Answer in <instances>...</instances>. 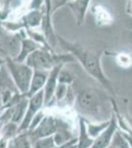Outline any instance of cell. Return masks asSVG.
<instances>
[{
  "mask_svg": "<svg viewBox=\"0 0 132 148\" xmlns=\"http://www.w3.org/2000/svg\"><path fill=\"white\" fill-rule=\"evenodd\" d=\"M20 34V33H19ZM21 49L19 52L18 56L16 58H14L16 61L18 62H26L28 56L31 53H33L35 51L40 49V47H44L42 45H40L39 42H37L36 40H34L33 39L29 37H26L25 34L21 35Z\"/></svg>",
  "mask_w": 132,
  "mask_h": 148,
  "instance_id": "10",
  "label": "cell"
},
{
  "mask_svg": "<svg viewBox=\"0 0 132 148\" xmlns=\"http://www.w3.org/2000/svg\"><path fill=\"white\" fill-rule=\"evenodd\" d=\"M75 137L72 133V131L70 130L68 123H65L63 126H61L58 130L56 131V133L53 135L54 141L56 146H62V145L68 143L70 140H72Z\"/></svg>",
  "mask_w": 132,
  "mask_h": 148,
  "instance_id": "17",
  "label": "cell"
},
{
  "mask_svg": "<svg viewBox=\"0 0 132 148\" xmlns=\"http://www.w3.org/2000/svg\"><path fill=\"white\" fill-rule=\"evenodd\" d=\"M107 148H116V147L112 146V145H111V144H110V145H109V147H107Z\"/></svg>",
  "mask_w": 132,
  "mask_h": 148,
  "instance_id": "31",
  "label": "cell"
},
{
  "mask_svg": "<svg viewBox=\"0 0 132 148\" xmlns=\"http://www.w3.org/2000/svg\"><path fill=\"white\" fill-rule=\"evenodd\" d=\"M69 2V0H51V14L53 15V13L56 10H58L59 8L63 6H66L67 3Z\"/></svg>",
  "mask_w": 132,
  "mask_h": 148,
  "instance_id": "26",
  "label": "cell"
},
{
  "mask_svg": "<svg viewBox=\"0 0 132 148\" xmlns=\"http://www.w3.org/2000/svg\"><path fill=\"white\" fill-rule=\"evenodd\" d=\"M78 126L79 133L77 136V148H90L95 139L89 135L87 130V121L82 116L79 118Z\"/></svg>",
  "mask_w": 132,
  "mask_h": 148,
  "instance_id": "12",
  "label": "cell"
},
{
  "mask_svg": "<svg viewBox=\"0 0 132 148\" xmlns=\"http://www.w3.org/2000/svg\"><path fill=\"white\" fill-rule=\"evenodd\" d=\"M49 71L44 70H34V74L31 81L30 90L28 93V97L34 96L35 94L42 91L47 83V77H49Z\"/></svg>",
  "mask_w": 132,
  "mask_h": 148,
  "instance_id": "11",
  "label": "cell"
},
{
  "mask_svg": "<svg viewBox=\"0 0 132 148\" xmlns=\"http://www.w3.org/2000/svg\"><path fill=\"white\" fill-rule=\"evenodd\" d=\"M5 64L14 80L17 89L20 94L28 96L31 81L34 74V69L26 62H18L14 58L6 57Z\"/></svg>",
  "mask_w": 132,
  "mask_h": 148,
  "instance_id": "4",
  "label": "cell"
},
{
  "mask_svg": "<svg viewBox=\"0 0 132 148\" xmlns=\"http://www.w3.org/2000/svg\"><path fill=\"white\" fill-rule=\"evenodd\" d=\"M130 56H131V57H132V53H131V54H130Z\"/></svg>",
  "mask_w": 132,
  "mask_h": 148,
  "instance_id": "33",
  "label": "cell"
},
{
  "mask_svg": "<svg viewBox=\"0 0 132 148\" xmlns=\"http://www.w3.org/2000/svg\"><path fill=\"white\" fill-rule=\"evenodd\" d=\"M116 61L121 67H128L130 64H132V57L130 54L118 53L116 56Z\"/></svg>",
  "mask_w": 132,
  "mask_h": 148,
  "instance_id": "24",
  "label": "cell"
},
{
  "mask_svg": "<svg viewBox=\"0 0 132 148\" xmlns=\"http://www.w3.org/2000/svg\"><path fill=\"white\" fill-rule=\"evenodd\" d=\"M110 120L107 121H87V130L88 133L92 138H97L100 134H102L104 131L109 127V125H110Z\"/></svg>",
  "mask_w": 132,
  "mask_h": 148,
  "instance_id": "16",
  "label": "cell"
},
{
  "mask_svg": "<svg viewBox=\"0 0 132 148\" xmlns=\"http://www.w3.org/2000/svg\"><path fill=\"white\" fill-rule=\"evenodd\" d=\"M44 116H45V114L44 113V111H42V110H40L39 113H38L35 116H34V119L32 120V123H31L30 127H29V130L28 131H31V130H35V128L37 127V126L39 125L40 123H42Z\"/></svg>",
  "mask_w": 132,
  "mask_h": 148,
  "instance_id": "25",
  "label": "cell"
},
{
  "mask_svg": "<svg viewBox=\"0 0 132 148\" xmlns=\"http://www.w3.org/2000/svg\"><path fill=\"white\" fill-rule=\"evenodd\" d=\"M28 98H29V105H28L27 112H26V114L24 116L22 123L19 125V131H20V133L29 130V127H30V125L32 123L34 116L39 113L40 110H42L44 106H45L44 90L37 93V94H35L34 96Z\"/></svg>",
  "mask_w": 132,
  "mask_h": 148,
  "instance_id": "6",
  "label": "cell"
},
{
  "mask_svg": "<svg viewBox=\"0 0 132 148\" xmlns=\"http://www.w3.org/2000/svg\"><path fill=\"white\" fill-rule=\"evenodd\" d=\"M56 146L53 136L44 137L33 142V148H54Z\"/></svg>",
  "mask_w": 132,
  "mask_h": 148,
  "instance_id": "21",
  "label": "cell"
},
{
  "mask_svg": "<svg viewBox=\"0 0 132 148\" xmlns=\"http://www.w3.org/2000/svg\"><path fill=\"white\" fill-rule=\"evenodd\" d=\"M0 89L2 91H10L15 94H18L19 91L17 89L14 80L12 79V76L7 68L6 64L2 66L0 70Z\"/></svg>",
  "mask_w": 132,
  "mask_h": 148,
  "instance_id": "14",
  "label": "cell"
},
{
  "mask_svg": "<svg viewBox=\"0 0 132 148\" xmlns=\"http://www.w3.org/2000/svg\"><path fill=\"white\" fill-rule=\"evenodd\" d=\"M92 12L98 26L110 25L112 23V21H114L111 14L102 5H96L95 7H93Z\"/></svg>",
  "mask_w": 132,
  "mask_h": 148,
  "instance_id": "15",
  "label": "cell"
},
{
  "mask_svg": "<svg viewBox=\"0 0 132 148\" xmlns=\"http://www.w3.org/2000/svg\"><path fill=\"white\" fill-rule=\"evenodd\" d=\"M69 1H73V0H69Z\"/></svg>",
  "mask_w": 132,
  "mask_h": 148,
  "instance_id": "32",
  "label": "cell"
},
{
  "mask_svg": "<svg viewBox=\"0 0 132 148\" xmlns=\"http://www.w3.org/2000/svg\"><path fill=\"white\" fill-rule=\"evenodd\" d=\"M0 126H1V125H0Z\"/></svg>",
  "mask_w": 132,
  "mask_h": 148,
  "instance_id": "34",
  "label": "cell"
},
{
  "mask_svg": "<svg viewBox=\"0 0 132 148\" xmlns=\"http://www.w3.org/2000/svg\"><path fill=\"white\" fill-rule=\"evenodd\" d=\"M70 86V85H69ZM69 86L65 85V84H61V83H58V86L56 88V91H55L54 94V98H53V101L57 102H62L65 100L66 95L68 93V89H69Z\"/></svg>",
  "mask_w": 132,
  "mask_h": 148,
  "instance_id": "23",
  "label": "cell"
},
{
  "mask_svg": "<svg viewBox=\"0 0 132 148\" xmlns=\"http://www.w3.org/2000/svg\"><path fill=\"white\" fill-rule=\"evenodd\" d=\"M91 0H73L67 3V7L72 11L75 19V22L78 26H81L85 21L86 14L90 7Z\"/></svg>",
  "mask_w": 132,
  "mask_h": 148,
  "instance_id": "9",
  "label": "cell"
},
{
  "mask_svg": "<svg viewBox=\"0 0 132 148\" xmlns=\"http://www.w3.org/2000/svg\"><path fill=\"white\" fill-rule=\"evenodd\" d=\"M117 130H118V123H117V119L114 111V114L111 116L110 125H109V127L102 134H100L97 138H95L92 146L90 148H107L111 143L112 137H114V133Z\"/></svg>",
  "mask_w": 132,
  "mask_h": 148,
  "instance_id": "8",
  "label": "cell"
},
{
  "mask_svg": "<svg viewBox=\"0 0 132 148\" xmlns=\"http://www.w3.org/2000/svg\"><path fill=\"white\" fill-rule=\"evenodd\" d=\"M19 133H20L19 125L15 123L9 121V123L1 125L0 126V137L7 140V141H12Z\"/></svg>",
  "mask_w": 132,
  "mask_h": 148,
  "instance_id": "18",
  "label": "cell"
},
{
  "mask_svg": "<svg viewBox=\"0 0 132 148\" xmlns=\"http://www.w3.org/2000/svg\"><path fill=\"white\" fill-rule=\"evenodd\" d=\"M110 144L116 148H131L128 141H127L126 137L124 136V134L122 133V131L119 128L114 133Z\"/></svg>",
  "mask_w": 132,
  "mask_h": 148,
  "instance_id": "20",
  "label": "cell"
},
{
  "mask_svg": "<svg viewBox=\"0 0 132 148\" xmlns=\"http://www.w3.org/2000/svg\"><path fill=\"white\" fill-rule=\"evenodd\" d=\"M71 53H55L51 49L40 47L28 56L26 63L34 70L50 71L57 65H65L68 62L75 61Z\"/></svg>",
  "mask_w": 132,
  "mask_h": 148,
  "instance_id": "3",
  "label": "cell"
},
{
  "mask_svg": "<svg viewBox=\"0 0 132 148\" xmlns=\"http://www.w3.org/2000/svg\"><path fill=\"white\" fill-rule=\"evenodd\" d=\"M5 64V59H2V58H0V70H1V68H2V66Z\"/></svg>",
  "mask_w": 132,
  "mask_h": 148,
  "instance_id": "30",
  "label": "cell"
},
{
  "mask_svg": "<svg viewBox=\"0 0 132 148\" xmlns=\"http://www.w3.org/2000/svg\"><path fill=\"white\" fill-rule=\"evenodd\" d=\"M127 13L132 16V0H128V3H127Z\"/></svg>",
  "mask_w": 132,
  "mask_h": 148,
  "instance_id": "28",
  "label": "cell"
},
{
  "mask_svg": "<svg viewBox=\"0 0 132 148\" xmlns=\"http://www.w3.org/2000/svg\"><path fill=\"white\" fill-rule=\"evenodd\" d=\"M4 110V106H3V102H2V90L0 89V112Z\"/></svg>",
  "mask_w": 132,
  "mask_h": 148,
  "instance_id": "29",
  "label": "cell"
},
{
  "mask_svg": "<svg viewBox=\"0 0 132 148\" xmlns=\"http://www.w3.org/2000/svg\"><path fill=\"white\" fill-rule=\"evenodd\" d=\"M44 3V0H32L30 3V10H40Z\"/></svg>",
  "mask_w": 132,
  "mask_h": 148,
  "instance_id": "27",
  "label": "cell"
},
{
  "mask_svg": "<svg viewBox=\"0 0 132 148\" xmlns=\"http://www.w3.org/2000/svg\"><path fill=\"white\" fill-rule=\"evenodd\" d=\"M75 80V76L72 74L69 70L66 69H61L60 73H59V77H58V82L61 84H65V85H72Z\"/></svg>",
  "mask_w": 132,
  "mask_h": 148,
  "instance_id": "22",
  "label": "cell"
},
{
  "mask_svg": "<svg viewBox=\"0 0 132 148\" xmlns=\"http://www.w3.org/2000/svg\"><path fill=\"white\" fill-rule=\"evenodd\" d=\"M8 148H33V142L28 131L19 133L10 142Z\"/></svg>",
  "mask_w": 132,
  "mask_h": 148,
  "instance_id": "19",
  "label": "cell"
},
{
  "mask_svg": "<svg viewBox=\"0 0 132 148\" xmlns=\"http://www.w3.org/2000/svg\"><path fill=\"white\" fill-rule=\"evenodd\" d=\"M42 18L44 14L40 10H30L29 13L21 19V25L22 27H25L26 30H33L34 28L42 26Z\"/></svg>",
  "mask_w": 132,
  "mask_h": 148,
  "instance_id": "13",
  "label": "cell"
},
{
  "mask_svg": "<svg viewBox=\"0 0 132 148\" xmlns=\"http://www.w3.org/2000/svg\"><path fill=\"white\" fill-rule=\"evenodd\" d=\"M112 101V98H109L100 90L85 88L76 94L74 106L76 111L81 114L80 116L85 120L89 119L93 121H105L103 116H111L114 114V112H111L114 111V107L107 108V105L111 104Z\"/></svg>",
  "mask_w": 132,
  "mask_h": 148,
  "instance_id": "2",
  "label": "cell"
},
{
  "mask_svg": "<svg viewBox=\"0 0 132 148\" xmlns=\"http://www.w3.org/2000/svg\"><path fill=\"white\" fill-rule=\"evenodd\" d=\"M57 42L60 45L62 49H64L75 57V59L78 60L84 70L90 76H92L94 79L97 80L104 87L105 91L114 95V87L103 70L102 57L104 56V52H105V51H90L85 49L79 42H69L60 36H57Z\"/></svg>",
  "mask_w": 132,
  "mask_h": 148,
  "instance_id": "1",
  "label": "cell"
},
{
  "mask_svg": "<svg viewBox=\"0 0 132 148\" xmlns=\"http://www.w3.org/2000/svg\"><path fill=\"white\" fill-rule=\"evenodd\" d=\"M65 123H67L66 121L61 120V119L55 118L51 114H45L42 123L35 130L28 131V132L32 142H34L35 140L40 139V138L53 136L56 133V131Z\"/></svg>",
  "mask_w": 132,
  "mask_h": 148,
  "instance_id": "5",
  "label": "cell"
},
{
  "mask_svg": "<svg viewBox=\"0 0 132 148\" xmlns=\"http://www.w3.org/2000/svg\"><path fill=\"white\" fill-rule=\"evenodd\" d=\"M63 66L64 65H57L49 71V77H47V83H45V86L44 88L45 106H49L53 101L55 91H56V88L59 83L58 82L59 73H60L61 69L63 68Z\"/></svg>",
  "mask_w": 132,
  "mask_h": 148,
  "instance_id": "7",
  "label": "cell"
}]
</instances>
